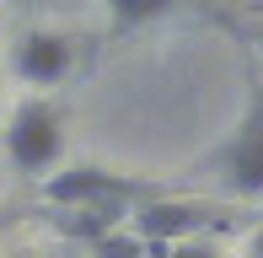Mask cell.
<instances>
[{"label":"cell","mask_w":263,"mask_h":258,"mask_svg":"<svg viewBox=\"0 0 263 258\" xmlns=\"http://www.w3.org/2000/svg\"><path fill=\"white\" fill-rule=\"evenodd\" d=\"M11 70L27 86H59V81L76 70V43L65 32H27V38L11 49Z\"/></svg>","instance_id":"cell-5"},{"label":"cell","mask_w":263,"mask_h":258,"mask_svg":"<svg viewBox=\"0 0 263 258\" xmlns=\"http://www.w3.org/2000/svg\"><path fill=\"white\" fill-rule=\"evenodd\" d=\"M151 258H220V248L204 237H188V242H166V248H151Z\"/></svg>","instance_id":"cell-9"},{"label":"cell","mask_w":263,"mask_h":258,"mask_svg":"<svg viewBox=\"0 0 263 258\" xmlns=\"http://www.w3.org/2000/svg\"><path fill=\"white\" fill-rule=\"evenodd\" d=\"M172 6L177 0H107V22H113V32H135V27L161 22Z\"/></svg>","instance_id":"cell-7"},{"label":"cell","mask_w":263,"mask_h":258,"mask_svg":"<svg viewBox=\"0 0 263 258\" xmlns=\"http://www.w3.org/2000/svg\"><path fill=\"white\" fill-rule=\"evenodd\" d=\"M59 151H65V119H59V108L43 102V97H27L16 113H11V124H6V156H11V167L49 172L59 161Z\"/></svg>","instance_id":"cell-4"},{"label":"cell","mask_w":263,"mask_h":258,"mask_svg":"<svg viewBox=\"0 0 263 258\" xmlns=\"http://www.w3.org/2000/svg\"><path fill=\"white\" fill-rule=\"evenodd\" d=\"M210 172L231 199H263V76L247 65V108L236 129L210 151Z\"/></svg>","instance_id":"cell-1"},{"label":"cell","mask_w":263,"mask_h":258,"mask_svg":"<svg viewBox=\"0 0 263 258\" xmlns=\"http://www.w3.org/2000/svg\"><path fill=\"white\" fill-rule=\"evenodd\" d=\"M231 220L220 215L215 205H199V199H145V205L129 210V231H135L145 248H166V242H188V237H204V231H220Z\"/></svg>","instance_id":"cell-3"},{"label":"cell","mask_w":263,"mask_h":258,"mask_svg":"<svg viewBox=\"0 0 263 258\" xmlns=\"http://www.w3.org/2000/svg\"><path fill=\"white\" fill-rule=\"evenodd\" d=\"M242 38H247V43H253V49L263 54V22H253V27H242Z\"/></svg>","instance_id":"cell-10"},{"label":"cell","mask_w":263,"mask_h":258,"mask_svg":"<svg viewBox=\"0 0 263 258\" xmlns=\"http://www.w3.org/2000/svg\"><path fill=\"white\" fill-rule=\"evenodd\" d=\"M43 199L54 210H81V205H91V210H102V205L107 210H135L145 199H156V189L129 178V172H107V167H65V172H54L43 183Z\"/></svg>","instance_id":"cell-2"},{"label":"cell","mask_w":263,"mask_h":258,"mask_svg":"<svg viewBox=\"0 0 263 258\" xmlns=\"http://www.w3.org/2000/svg\"><path fill=\"white\" fill-rule=\"evenodd\" d=\"M118 226H129V210H91V205H81V210H54V231L59 237H70V242H97L107 237V231H118Z\"/></svg>","instance_id":"cell-6"},{"label":"cell","mask_w":263,"mask_h":258,"mask_svg":"<svg viewBox=\"0 0 263 258\" xmlns=\"http://www.w3.org/2000/svg\"><path fill=\"white\" fill-rule=\"evenodd\" d=\"M86 258H151V248H145V242H140L129 226H118V231H107V237L91 242Z\"/></svg>","instance_id":"cell-8"},{"label":"cell","mask_w":263,"mask_h":258,"mask_svg":"<svg viewBox=\"0 0 263 258\" xmlns=\"http://www.w3.org/2000/svg\"><path fill=\"white\" fill-rule=\"evenodd\" d=\"M247 258H263V226L253 231V242H247Z\"/></svg>","instance_id":"cell-11"}]
</instances>
